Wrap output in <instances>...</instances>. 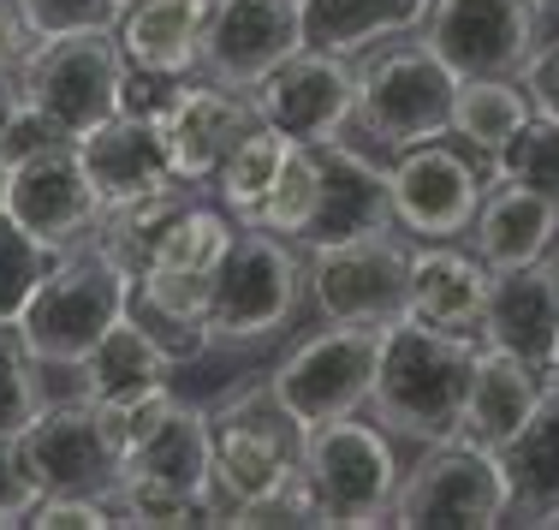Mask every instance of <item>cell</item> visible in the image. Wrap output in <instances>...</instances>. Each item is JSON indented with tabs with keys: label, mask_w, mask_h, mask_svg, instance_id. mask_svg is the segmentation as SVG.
<instances>
[{
	"label": "cell",
	"mask_w": 559,
	"mask_h": 530,
	"mask_svg": "<svg viewBox=\"0 0 559 530\" xmlns=\"http://www.w3.org/2000/svg\"><path fill=\"white\" fill-rule=\"evenodd\" d=\"M114 507H119V525H143V530L226 525V507L215 495V423H209V405H191L173 393L167 412L119 454Z\"/></svg>",
	"instance_id": "obj_1"
},
{
	"label": "cell",
	"mask_w": 559,
	"mask_h": 530,
	"mask_svg": "<svg viewBox=\"0 0 559 530\" xmlns=\"http://www.w3.org/2000/svg\"><path fill=\"white\" fill-rule=\"evenodd\" d=\"M483 340H459L441 328H423L411 316L381 328V357H376V388H369V412L411 447H435L459 435L464 393H471V369Z\"/></svg>",
	"instance_id": "obj_2"
},
{
	"label": "cell",
	"mask_w": 559,
	"mask_h": 530,
	"mask_svg": "<svg viewBox=\"0 0 559 530\" xmlns=\"http://www.w3.org/2000/svg\"><path fill=\"white\" fill-rule=\"evenodd\" d=\"M126 304H131V274L90 238L43 274V286L19 310V334L43 369H78L84 352L126 316Z\"/></svg>",
	"instance_id": "obj_3"
},
{
	"label": "cell",
	"mask_w": 559,
	"mask_h": 530,
	"mask_svg": "<svg viewBox=\"0 0 559 530\" xmlns=\"http://www.w3.org/2000/svg\"><path fill=\"white\" fill-rule=\"evenodd\" d=\"M310 293V257L304 245L238 221L233 245H226L215 269V293H209V346H250L269 340L298 316Z\"/></svg>",
	"instance_id": "obj_4"
},
{
	"label": "cell",
	"mask_w": 559,
	"mask_h": 530,
	"mask_svg": "<svg viewBox=\"0 0 559 530\" xmlns=\"http://www.w3.org/2000/svg\"><path fill=\"white\" fill-rule=\"evenodd\" d=\"M452 90H459V78L447 72L429 43H399L393 36L357 60L352 126L388 155L452 138Z\"/></svg>",
	"instance_id": "obj_5"
},
{
	"label": "cell",
	"mask_w": 559,
	"mask_h": 530,
	"mask_svg": "<svg viewBox=\"0 0 559 530\" xmlns=\"http://www.w3.org/2000/svg\"><path fill=\"white\" fill-rule=\"evenodd\" d=\"M209 423H215V495L226 507V525L286 495L304 466V423L274 400L269 381L226 393Z\"/></svg>",
	"instance_id": "obj_6"
},
{
	"label": "cell",
	"mask_w": 559,
	"mask_h": 530,
	"mask_svg": "<svg viewBox=\"0 0 559 530\" xmlns=\"http://www.w3.org/2000/svg\"><path fill=\"white\" fill-rule=\"evenodd\" d=\"M512 519V483L500 454L476 441H435L399 476L388 525L405 530H495Z\"/></svg>",
	"instance_id": "obj_7"
},
{
	"label": "cell",
	"mask_w": 559,
	"mask_h": 530,
	"mask_svg": "<svg viewBox=\"0 0 559 530\" xmlns=\"http://www.w3.org/2000/svg\"><path fill=\"white\" fill-rule=\"evenodd\" d=\"M405 466L393 454V435L364 417H334L304 429L298 483L310 488L322 525H388L393 488Z\"/></svg>",
	"instance_id": "obj_8"
},
{
	"label": "cell",
	"mask_w": 559,
	"mask_h": 530,
	"mask_svg": "<svg viewBox=\"0 0 559 530\" xmlns=\"http://www.w3.org/2000/svg\"><path fill=\"white\" fill-rule=\"evenodd\" d=\"M19 96L36 102L66 138H84L131 102V60L119 55L114 31L48 36L19 66Z\"/></svg>",
	"instance_id": "obj_9"
},
{
	"label": "cell",
	"mask_w": 559,
	"mask_h": 530,
	"mask_svg": "<svg viewBox=\"0 0 559 530\" xmlns=\"http://www.w3.org/2000/svg\"><path fill=\"white\" fill-rule=\"evenodd\" d=\"M376 357H381V328L328 322V328H316L310 340H298V346L269 369V388L304 429H316V423L369 412Z\"/></svg>",
	"instance_id": "obj_10"
},
{
	"label": "cell",
	"mask_w": 559,
	"mask_h": 530,
	"mask_svg": "<svg viewBox=\"0 0 559 530\" xmlns=\"http://www.w3.org/2000/svg\"><path fill=\"white\" fill-rule=\"evenodd\" d=\"M542 0H435L423 43L452 78H518L542 48Z\"/></svg>",
	"instance_id": "obj_11"
},
{
	"label": "cell",
	"mask_w": 559,
	"mask_h": 530,
	"mask_svg": "<svg viewBox=\"0 0 559 530\" xmlns=\"http://www.w3.org/2000/svg\"><path fill=\"white\" fill-rule=\"evenodd\" d=\"M310 257V298L322 322L388 328L411 304V245L399 233H369L352 245H322Z\"/></svg>",
	"instance_id": "obj_12"
},
{
	"label": "cell",
	"mask_w": 559,
	"mask_h": 530,
	"mask_svg": "<svg viewBox=\"0 0 559 530\" xmlns=\"http://www.w3.org/2000/svg\"><path fill=\"white\" fill-rule=\"evenodd\" d=\"M24 471L43 495H114L119 483V447L102 429L96 400H43V412L19 429Z\"/></svg>",
	"instance_id": "obj_13"
},
{
	"label": "cell",
	"mask_w": 559,
	"mask_h": 530,
	"mask_svg": "<svg viewBox=\"0 0 559 530\" xmlns=\"http://www.w3.org/2000/svg\"><path fill=\"white\" fill-rule=\"evenodd\" d=\"M352 102H357V66L345 55H328V48H298L250 90L257 119L292 143H334L352 126Z\"/></svg>",
	"instance_id": "obj_14"
},
{
	"label": "cell",
	"mask_w": 559,
	"mask_h": 530,
	"mask_svg": "<svg viewBox=\"0 0 559 530\" xmlns=\"http://www.w3.org/2000/svg\"><path fill=\"white\" fill-rule=\"evenodd\" d=\"M393 185V227L429 238H464L483 209L488 174L471 162L464 150H452L447 138L417 143V150H399V162L388 167Z\"/></svg>",
	"instance_id": "obj_15"
},
{
	"label": "cell",
	"mask_w": 559,
	"mask_h": 530,
	"mask_svg": "<svg viewBox=\"0 0 559 530\" xmlns=\"http://www.w3.org/2000/svg\"><path fill=\"white\" fill-rule=\"evenodd\" d=\"M102 191L84 174L78 143H55V150L31 155V162L7 167V215L48 250H78L102 227Z\"/></svg>",
	"instance_id": "obj_16"
},
{
	"label": "cell",
	"mask_w": 559,
	"mask_h": 530,
	"mask_svg": "<svg viewBox=\"0 0 559 530\" xmlns=\"http://www.w3.org/2000/svg\"><path fill=\"white\" fill-rule=\"evenodd\" d=\"M257 126V108H250L245 90L226 84H167L155 96V131H162L167 167L179 185H215L221 162L233 155V143Z\"/></svg>",
	"instance_id": "obj_17"
},
{
	"label": "cell",
	"mask_w": 559,
	"mask_h": 530,
	"mask_svg": "<svg viewBox=\"0 0 559 530\" xmlns=\"http://www.w3.org/2000/svg\"><path fill=\"white\" fill-rule=\"evenodd\" d=\"M298 48H304V7L298 0H209L203 72L215 84L250 96Z\"/></svg>",
	"instance_id": "obj_18"
},
{
	"label": "cell",
	"mask_w": 559,
	"mask_h": 530,
	"mask_svg": "<svg viewBox=\"0 0 559 530\" xmlns=\"http://www.w3.org/2000/svg\"><path fill=\"white\" fill-rule=\"evenodd\" d=\"M162 96V90H155ZM155 96H138V72H131V102L114 119H102L96 131L78 138V155H84V174L102 191V203H138V197L173 191V167L162 150V131H155Z\"/></svg>",
	"instance_id": "obj_19"
},
{
	"label": "cell",
	"mask_w": 559,
	"mask_h": 530,
	"mask_svg": "<svg viewBox=\"0 0 559 530\" xmlns=\"http://www.w3.org/2000/svg\"><path fill=\"white\" fill-rule=\"evenodd\" d=\"M316 167H322V179H316V209L298 233L304 250L393 233V185H388V167L376 155H364V150L334 138V143H316Z\"/></svg>",
	"instance_id": "obj_20"
},
{
	"label": "cell",
	"mask_w": 559,
	"mask_h": 530,
	"mask_svg": "<svg viewBox=\"0 0 559 530\" xmlns=\"http://www.w3.org/2000/svg\"><path fill=\"white\" fill-rule=\"evenodd\" d=\"M476 340L524 357V364H536L548 376L559 352V250L488 281V310H483V334Z\"/></svg>",
	"instance_id": "obj_21"
},
{
	"label": "cell",
	"mask_w": 559,
	"mask_h": 530,
	"mask_svg": "<svg viewBox=\"0 0 559 530\" xmlns=\"http://www.w3.org/2000/svg\"><path fill=\"white\" fill-rule=\"evenodd\" d=\"M488 262L476 250H459L452 238H429L411 250V304L405 316L441 334L476 340L483 334V310H488Z\"/></svg>",
	"instance_id": "obj_22"
},
{
	"label": "cell",
	"mask_w": 559,
	"mask_h": 530,
	"mask_svg": "<svg viewBox=\"0 0 559 530\" xmlns=\"http://www.w3.org/2000/svg\"><path fill=\"white\" fill-rule=\"evenodd\" d=\"M203 31H209V0H131L114 36L138 78L179 84L203 66Z\"/></svg>",
	"instance_id": "obj_23"
},
{
	"label": "cell",
	"mask_w": 559,
	"mask_h": 530,
	"mask_svg": "<svg viewBox=\"0 0 559 530\" xmlns=\"http://www.w3.org/2000/svg\"><path fill=\"white\" fill-rule=\"evenodd\" d=\"M464 238L488 262V274L524 269V262H542L559 250V203L542 191H524V185H488Z\"/></svg>",
	"instance_id": "obj_24"
},
{
	"label": "cell",
	"mask_w": 559,
	"mask_h": 530,
	"mask_svg": "<svg viewBox=\"0 0 559 530\" xmlns=\"http://www.w3.org/2000/svg\"><path fill=\"white\" fill-rule=\"evenodd\" d=\"M542 381L548 376H542L536 364L483 346L476 352V369H471V393H464L459 441H476V447H488V454H500V447L524 429V417L536 412Z\"/></svg>",
	"instance_id": "obj_25"
},
{
	"label": "cell",
	"mask_w": 559,
	"mask_h": 530,
	"mask_svg": "<svg viewBox=\"0 0 559 530\" xmlns=\"http://www.w3.org/2000/svg\"><path fill=\"white\" fill-rule=\"evenodd\" d=\"M173 357L138 316H119L108 334L84 352L78 364V393H90L96 405H114V400H138V393H155V388H173Z\"/></svg>",
	"instance_id": "obj_26"
},
{
	"label": "cell",
	"mask_w": 559,
	"mask_h": 530,
	"mask_svg": "<svg viewBox=\"0 0 559 530\" xmlns=\"http://www.w3.org/2000/svg\"><path fill=\"white\" fill-rule=\"evenodd\" d=\"M304 7V48H328V55H369V48L393 43V36L423 31L435 0H298Z\"/></svg>",
	"instance_id": "obj_27"
},
{
	"label": "cell",
	"mask_w": 559,
	"mask_h": 530,
	"mask_svg": "<svg viewBox=\"0 0 559 530\" xmlns=\"http://www.w3.org/2000/svg\"><path fill=\"white\" fill-rule=\"evenodd\" d=\"M500 466L512 483V513H524V525L559 513V381H542L536 412L500 447Z\"/></svg>",
	"instance_id": "obj_28"
},
{
	"label": "cell",
	"mask_w": 559,
	"mask_h": 530,
	"mask_svg": "<svg viewBox=\"0 0 559 530\" xmlns=\"http://www.w3.org/2000/svg\"><path fill=\"white\" fill-rule=\"evenodd\" d=\"M191 209V185H173V191H155V197H138V203H119V209H102V227H96V245L108 250L126 274H143L162 250V238L173 233V221Z\"/></svg>",
	"instance_id": "obj_29"
},
{
	"label": "cell",
	"mask_w": 559,
	"mask_h": 530,
	"mask_svg": "<svg viewBox=\"0 0 559 530\" xmlns=\"http://www.w3.org/2000/svg\"><path fill=\"white\" fill-rule=\"evenodd\" d=\"M536 114L518 78H459L452 90V138L471 143V155H495L524 119Z\"/></svg>",
	"instance_id": "obj_30"
},
{
	"label": "cell",
	"mask_w": 559,
	"mask_h": 530,
	"mask_svg": "<svg viewBox=\"0 0 559 530\" xmlns=\"http://www.w3.org/2000/svg\"><path fill=\"white\" fill-rule=\"evenodd\" d=\"M286 155H292V138H280L274 126H250L245 138L233 143V155L221 162V174H215V197H221V209L233 221H250L262 209V197L274 191V179H280V167H286Z\"/></svg>",
	"instance_id": "obj_31"
},
{
	"label": "cell",
	"mask_w": 559,
	"mask_h": 530,
	"mask_svg": "<svg viewBox=\"0 0 559 530\" xmlns=\"http://www.w3.org/2000/svg\"><path fill=\"white\" fill-rule=\"evenodd\" d=\"M483 174L488 185H524V191H542L559 203V126L548 114H530L483 162Z\"/></svg>",
	"instance_id": "obj_32"
},
{
	"label": "cell",
	"mask_w": 559,
	"mask_h": 530,
	"mask_svg": "<svg viewBox=\"0 0 559 530\" xmlns=\"http://www.w3.org/2000/svg\"><path fill=\"white\" fill-rule=\"evenodd\" d=\"M316 179H322V167H316V143H292L286 167H280V179H274V191L262 197V209L245 221V227L280 233V238L298 245L304 221H310V209H316Z\"/></svg>",
	"instance_id": "obj_33"
},
{
	"label": "cell",
	"mask_w": 559,
	"mask_h": 530,
	"mask_svg": "<svg viewBox=\"0 0 559 530\" xmlns=\"http://www.w3.org/2000/svg\"><path fill=\"white\" fill-rule=\"evenodd\" d=\"M66 250H48L43 238H31L19 221L0 209V322H19V310L43 286V274L55 269Z\"/></svg>",
	"instance_id": "obj_34"
},
{
	"label": "cell",
	"mask_w": 559,
	"mask_h": 530,
	"mask_svg": "<svg viewBox=\"0 0 559 530\" xmlns=\"http://www.w3.org/2000/svg\"><path fill=\"white\" fill-rule=\"evenodd\" d=\"M43 412V364L24 346L19 322H0V435H19Z\"/></svg>",
	"instance_id": "obj_35"
},
{
	"label": "cell",
	"mask_w": 559,
	"mask_h": 530,
	"mask_svg": "<svg viewBox=\"0 0 559 530\" xmlns=\"http://www.w3.org/2000/svg\"><path fill=\"white\" fill-rule=\"evenodd\" d=\"M19 12L36 43H48V36H78V31H119L126 0H19Z\"/></svg>",
	"instance_id": "obj_36"
},
{
	"label": "cell",
	"mask_w": 559,
	"mask_h": 530,
	"mask_svg": "<svg viewBox=\"0 0 559 530\" xmlns=\"http://www.w3.org/2000/svg\"><path fill=\"white\" fill-rule=\"evenodd\" d=\"M55 143H78V138H66L55 119L36 108V102H24V96L7 108V119H0V162H7V167L31 162V155L55 150Z\"/></svg>",
	"instance_id": "obj_37"
},
{
	"label": "cell",
	"mask_w": 559,
	"mask_h": 530,
	"mask_svg": "<svg viewBox=\"0 0 559 530\" xmlns=\"http://www.w3.org/2000/svg\"><path fill=\"white\" fill-rule=\"evenodd\" d=\"M31 530H108L119 525L114 495H43L31 507Z\"/></svg>",
	"instance_id": "obj_38"
},
{
	"label": "cell",
	"mask_w": 559,
	"mask_h": 530,
	"mask_svg": "<svg viewBox=\"0 0 559 530\" xmlns=\"http://www.w3.org/2000/svg\"><path fill=\"white\" fill-rule=\"evenodd\" d=\"M36 500H43V488H36V476L24 471L19 435H0V530H7V525H24Z\"/></svg>",
	"instance_id": "obj_39"
},
{
	"label": "cell",
	"mask_w": 559,
	"mask_h": 530,
	"mask_svg": "<svg viewBox=\"0 0 559 530\" xmlns=\"http://www.w3.org/2000/svg\"><path fill=\"white\" fill-rule=\"evenodd\" d=\"M518 84H524L530 108L548 114L554 126H559V43H542L536 55H530V66L518 72Z\"/></svg>",
	"instance_id": "obj_40"
},
{
	"label": "cell",
	"mask_w": 559,
	"mask_h": 530,
	"mask_svg": "<svg viewBox=\"0 0 559 530\" xmlns=\"http://www.w3.org/2000/svg\"><path fill=\"white\" fill-rule=\"evenodd\" d=\"M31 48H36V36H31V24H24L19 0H0V78L19 84V66L31 60Z\"/></svg>",
	"instance_id": "obj_41"
},
{
	"label": "cell",
	"mask_w": 559,
	"mask_h": 530,
	"mask_svg": "<svg viewBox=\"0 0 559 530\" xmlns=\"http://www.w3.org/2000/svg\"><path fill=\"white\" fill-rule=\"evenodd\" d=\"M12 102H19V84H12V78H0V119H7Z\"/></svg>",
	"instance_id": "obj_42"
},
{
	"label": "cell",
	"mask_w": 559,
	"mask_h": 530,
	"mask_svg": "<svg viewBox=\"0 0 559 530\" xmlns=\"http://www.w3.org/2000/svg\"><path fill=\"white\" fill-rule=\"evenodd\" d=\"M0 209H7V162H0Z\"/></svg>",
	"instance_id": "obj_43"
},
{
	"label": "cell",
	"mask_w": 559,
	"mask_h": 530,
	"mask_svg": "<svg viewBox=\"0 0 559 530\" xmlns=\"http://www.w3.org/2000/svg\"><path fill=\"white\" fill-rule=\"evenodd\" d=\"M548 381H559V352H554V364H548Z\"/></svg>",
	"instance_id": "obj_44"
},
{
	"label": "cell",
	"mask_w": 559,
	"mask_h": 530,
	"mask_svg": "<svg viewBox=\"0 0 559 530\" xmlns=\"http://www.w3.org/2000/svg\"><path fill=\"white\" fill-rule=\"evenodd\" d=\"M542 12H559V0H542Z\"/></svg>",
	"instance_id": "obj_45"
},
{
	"label": "cell",
	"mask_w": 559,
	"mask_h": 530,
	"mask_svg": "<svg viewBox=\"0 0 559 530\" xmlns=\"http://www.w3.org/2000/svg\"><path fill=\"white\" fill-rule=\"evenodd\" d=\"M126 7H131V0H126Z\"/></svg>",
	"instance_id": "obj_46"
}]
</instances>
